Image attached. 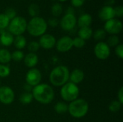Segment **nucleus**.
Instances as JSON below:
<instances>
[{
	"mask_svg": "<svg viewBox=\"0 0 123 122\" xmlns=\"http://www.w3.org/2000/svg\"><path fill=\"white\" fill-rule=\"evenodd\" d=\"M33 99L43 104L51 103L54 99V91L53 88L46 83H40L33 87L32 90Z\"/></svg>",
	"mask_w": 123,
	"mask_h": 122,
	"instance_id": "1",
	"label": "nucleus"
},
{
	"mask_svg": "<svg viewBox=\"0 0 123 122\" xmlns=\"http://www.w3.org/2000/svg\"><path fill=\"white\" fill-rule=\"evenodd\" d=\"M69 74V70L66 66H57L54 68L50 73V82L54 86H62L68 81Z\"/></svg>",
	"mask_w": 123,
	"mask_h": 122,
	"instance_id": "2",
	"label": "nucleus"
},
{
	"mask_svg": "<svg viewBox=\"0 0 123 122\" xmlns=\"http://www.w3.org/2000/svg\"><path fill=\"white\" fill-rule=\"evenodd\" d=\"M48 28L47 21L41 17H32L27 22V30L32 37H40L45 34Z\"/></svg>",
	"mask_w": 123,
	"mask_h": 122,
	"instance_id": "3",
	"label": "nucleus"
},
{
	"mask_svg": "<svg viewBox=\"0 0 123 122\" xmlns=\"http://www.w3.org/2000/svg\"><path fill=\"white\" fill-rule=\"evenodd\" d=\"M89 111V104L83 99H76L68 104V112L76 119L83 118L86 115Z\"/></svg>",
	"mask_w": 123,
	"mask_h": 122,
	"instance_id": "4",
	"label": "nucleus"
},
{
	"mask_svg": "<svg viewBox=\"0 0 123 122\" xmlns=\"http://www.w3.org/2000/svg\"><path fill=\"white\" fill-rule=\"evenodd\" d=\"M60 93L61 98L64 101L71 102L78 99L79 95V88L77 85L71 82H67L61 86Z\"/></svg>",
	"mask_w": 123,
	"mask_h": 122,
	"instance_id": "5",
	"label": "nucleus"
},
{
	"mask_svg": "<svg viewBox=\"0 0 123 122\" xmlns=\"http://www.w3.org/2000/svg\"><path fill=\"white\" fill-rule=\"evenodd\" d=\"M27 22L24 17L17 16L10 20L8 25V31L12 35H22V34L27 30Z\"/></svg>",
	"mask_w": 123,
	"mask_h": 122,
	"instance_id": "6",
	"label": "nucleus"
},
{
	"mask_svg": "<svg viewBox=\"0 0 123 122\" xmlns=\"http://www.w3.org/2000/svg\"><path fill=\"white\" fill-rule=\"evenodd\" d=\"M123 29V23L120 20L113 18L105 22L104 24V30L106 33H109L111 35H117L121 32Z\"/></svg>",
	"mask_w": 123,
	"mask_h": 122,
	"instance_id": "7",
	"label": "nucleus"
},
{
	"mask_svg": "<svg viewBox=\"0 0 123 122\" xmlns=\"http://www.w3.org/2000/svg\"><path fill=\"white\" fill-rule=\"evenodd\" d=\"M94 52L95 56L99 60H105L110 55V47L106 42L101 41L96 44L94 48Z\"/></svg>",
	"mask_w": 123,
	"mask_h": 122,
	"instance_id": "8",
	"label": "nucleus"
},
{
	"mask_svg": "<svg viewBox=\"0 0 123 122\" xmlns=\"http://www.w3.org/2000/svg\"><path fill=\"white\" fill-rule=\"evenodd\" d=\"M14 91L7 86H3L0 87V102L4 105L11 104L14 100Z\"/></svg>",
	"mask_w": 123,
	"mask_h": 122,
	"instance_id": "9",
	"label": "nucleus"
},
{
	"mask_svg": "<svg viewBox=\"0 0 123 122\" xmlns=\"http://www.w3.org/2000/svg\"><path fill=\"white\" fill-rule=\"evenodd\" d=\"M42 79V75L40 71L37 68H31L28 70L25 76V81L27 85L35 87L40 84Z\"/></svg>",
	"mask_w": 123,
	"mask_h": 122,
	"instance_id": "10",
	"label": "nucleus"
},
{
	"mask_svg": "<svg viewBox=\"0 0 123 122\" xmlns=\"http://www.w3.org/2000/svg\"><path fill=\"white\" fill-rule=\"evenodd\" d=\"M77 19L75 14H66L63 16L59 24L61 28L65 31H71L72 30L76 25Z\"/></svg>",
	"mask_w": 123,
	"mask_h": 122,
	"instance_id": "11",
	"label": "nucleus"
},
{
	"mask_svg": "<svg viewBox=\"0 0 123 122\" xmlns=\"http://www.w3.org/2000/svg\"><path fill=\"white\" fill-rule=\"evenodd\" d=\"M55 47L60 52H66L73 47V39L69 36H63L56 40Z\"/></svg>",
	"mask_w": 123,
	"mask_h": 122,
	"instance_id": "12",
	"label": "nucleus"
},
{
	"mask_svg": "<svg viewBox=\"0 0 123 122\" xmlns=\"http://www.w3.org/2000/svg\"><path fill=\"white\" fill-rule=\"evenodd\" d=\"M40 47H43L45 50H50L55 46L56 39L55 37L50 34H44L40 37L38 42Z\"/></svg>",
	"mask_w": 123,
	"mask_h": 122,
	"instance_id": "13",
	"label": "nucleus"
},
{
	"mask_svg": "<svg viewBox=\"0 0 123 122\" xmlns=\"http://www.w3.org/2000/svg\"><path fill=\"white\" fill-rule=\"evenodd\" d=\"M98 15L99 19L104 22H107L110 19H112L115 17L114 7L112 6L105 5L99 10Z\"/></svg>",
	"mask_w": 123,
	"mask_h": 122,
	"instance_id": "14",
	"label": "nucleus"
},
{
	"mask_svg": "<svg viewBox=\"0 0 123 122\" xmlns=\"http://www.w3.org/2000/svg\"><path fill=\"white\" fill-rule=\"evenodd\" d=\"M14 35H12L9 31L6 29H0V43L5 46L8 47L13 44L14 42Z\"/></svg>",
	"mask_w": 123,
	"mask_h": 122,
	"instance_id": "15",
	"label": "nucleus"
},
{
	"mask_svg": "<svg viewBox=\"0 0 123 122\" xmlns=\"http://www.w3.org/2000/svg\"><path fill=\"white\" fill-rule=\"evenodd\" d=\"M84 78V73L79 68H76L72 70L69 74V80L70 82L77 85L83 81Z\"/></svg>",
	"mask_w": 123,
	"mask_h": 122,
	"instance_id": "16",
	"label": "nucleus"
},
{
	"mask_svg": "<svg viewBox=\"0 0 123 122\" xmlns=\"http://www.w3.org/2000/svg\"><path fill=\"white\" fill-rule=\"evenodd\" d=\"M25 65L30 68H33L38 63V56L34 52H29L24 57Z\"/></svg>",
	"mask_w": 123,
	"mask_h": 122,
	"instance_id": "17",
	"label": "nucleus"
},
{
	"mask_svg": "<svg viewBox=\"0 0 123 122\" xmlns=\"http://www.w3.org/2000/svg\"><path fill=\"white\" fill-rule=\"evenodd\" d=\"M92 23V17L90 14L84 13L82 14L77 19L76 24L81 27H90V25Z\"/></svg>",
	"mask_w": 123,
	"mask_h": 122,
	"instance_id": "18",
	"label": "nucleus"
},
{
	"mask_svg": "<svg viewBox=\"0 0 123 122\" xmlns=\"http://www.w3.org/2000/svg\"><path fill=\"white\" fill-rule=\"evenodd\" d=\"M93 30L90 27H81L78 32V35L80 38L84 40H87L90 39L93 35Z\"/></svg>",
	"mask_w": 123,
	"mask_h": 122,
	"instance_id": "19",
	"label": "nucleus"
},
{
	"mask_svg": "<svg viewBox=\"0 0 123 122\" xmlns=\"http://www.w3.org/2000/svg\"><path fill=\"white\" fill-rule=\"evenodd\" d=\"M15 47L20 50L23 48H25V47L27 45V40L26 38L23 36V35H18L16 36L14 38V42H13Z\"/></svg>",
	"mask_w": 123,
	"mask_h": 122,
	"instance_id": "20",
	"label": "nucleus"
},
{
	"mask_svg": "<svg viewBox=\"0 0 123 122\" xmlns=\"http://www.w3.org/2000/svg\"><path fill=\"white\" fill-rule=\"evenodd\" d=\"M12 60L10 52L4 48L0 49V64L5 65L9 63Z\"/></svg>",
	"mask_w": 123,
	"mask_h": 122,
	"instance_id": "21",
	"label": "nucleus"
},
{
	"mask_svg": "<svg viewBox=\"0 0 123 122\" xmlns=\"http://www.w3.org/2000/svg\"><path fill=\"white\" fill-rule=\"evenodd\" d=\"M68 105L63 101H60L55 104L54 106V110L57 114H63L66 112H68Z\"/></svg>",
	"mask_w": 123,
	"mask_h": 122,
	"instance_id": "22",
	"label": "nucleus"
},
{
	"mask_svg": "<svg viewBox=\"0 0 123 122\" xmlns=\"http://www.w3.org/2000/svg\"><path fill=\"white\" fill-rule=\"evenodd\" d=\"M19 100L22 104H29L32 101L33 96L32 95V93L30 92H24L19 96Z\"/></svg>",
	"mask_w": 123,
	"mask_h": 122,
	"instance_id": "23",
	"label": "nucleus"
},
{
	"mask_svg": "<svg viewBox=\"0 0 123 122\" xmlns=\"http://www.w3.org/2000/svg\"><path fill=\"white\" fill-rule=\"evenodd\" d=\"M27 11L30 17H37L40 14V7L37 4L35 3H32L29 5Z\"/></svg>",
	"mask_w": 123,
	"mask_h": 122,
	"instance_id": "24",
	"label": "nucleus"
},
{
	"mask_svg": "<svg viewBox=\"0 0 123 122\" xmlns=\"http://www.w3.org/2000/svg\"><path fill=\"white\" fill-rule=\"evenodd\" d=\"M63 12V6L60 3H55L51 6V14L54 17H59Z\"/></svg>",
	"mask_w": 123,
	"mask_h": 122,
	"instance_id": "25",
	"label": "nucleus"
},
{
	"mask_svg": "<svg viewBox=\"0 0 123 122\" xmlns=\"http://www.w3.org/2000/svg\"><path fill=\"white\" fill-rule=\"evenodd\" d=\"M106 32L104 30V29H97L94 32H93V37L94 38L97 40L101 42L106 37Z\"/></svg>",
	"mask_w": 123,
	"mask_h": 122,
	"instance_id": "26",
	"label": "nucleus"
},
{
	"mask_svg": "<svg viewBox=\"0 0 123 122\" xmlns=\"http://www.w3.org/2000/svg\"><path fill=\"white\" fill-rule=\"evenodd\" d=\"M110 47H116L120 43V38L117 35H110L107 38V41L106 42Z\"/></svg>",
	"mask_w": 123,
	"mask_h": 122,
	"instance_id": "27",
	"label": "nucleus"
},
{
	"mask_svg": "<svg viewBox=\"0 0 123 122\" xmlns=\"http://www.w3.org/2000/svg\"><path fill=\"white\" fill-rule=\"evenodd\" d=\"M9 22L10 20L4 13L0 14V29H6L8 27Z\"/></svg>",
	"mask_w": 123,
	"mask_h": 122,
	"instance_id": "28",
	"label": "nucleus"
},
{
	"mask_svg": "<svg viewBox=\"0 0 123 122\" xmlns=\"http://www.w3.org/2000/svg\"><path fill=\"white\" fill-rule=\"evenodd\" d=\"M24 57H25V55H24L23 52L21 50H19L14 51L11 54L12 60H13L16 62H19V61L22 60L24 59Z\"/></svg>",
	"mask_w": 123,
	"mask_h": 122,
	"instance_id": "29",
	"label": "nucleus"
},
{
	"mask_svg": "<svg viewBox=\"0 0 123 122\" xmlns=\"http://www.w3.org/2000/svg\"><path fill=\"white\" fill-rule=\"evenodd\" d=\"M122 104L118 101H113L109 104V110L112 112H117L120 110Z\"/></svg>",
	"mask_w": 123,
	"mask_h": 122,
	"instance_id": "30",
	"label": "nucleus"
},
{
	"mask_svg": "<svg viewBox=\"0 0 123 122\" xmlns=\"http://www.w3.org/2000/svg\"><path fill=\"white\" fill-rule=\"evenodd\" d=\"M10 68L6 65L0 64V78H6L10 74Z\"/></svg>",
	"mask_w": 123,
	"mask_h": 122,
	"instance_id": "31",
	"label": "nucleus"
},
{
	"mask_svg": "<svg viewBox=\"0 0 123 122\" xmlns=\"http://www.w3.org/2000/svg\"><path fill=\"white\" fill-rule=\"evenodd\" d=\"M86 44V41L80 38L79 37H76L73 39V47L76 48H82L84 47Z\"/></svg>",
	"mask_w": 123,
	"mask_h": 122,
	"instance_id": "32",
	"label": "nucleus"
},
{
	"mask_svg": "<svg viewBox=\"0 0 123 122\" xmlns=\"http://www.w3.org/2000/svg\"><path fill=\"white\" fill-rule=\"evenodd\" d=\"M40 47L38 42H36V41H32L29 42V44L27 45V49L30 51V52L35 53V52H37L40 49Z\"/></svg>",
	"mask_w": 123,
	"mask_h": 122,
	"instance_id": "33",
	"label": "nucleus"
},
{
	"mask_svg": "<svg viewBox=\"0 0 123 122\" xmlns=\"http://www.w3.org/2000/svg\"><path fill=\"white\" fill-rule=\"evenodd\" d=\"M4 14L9 18V20H12V19H14L15 17H17V12H16V10H15L14 8H12V7H9V8H7V9L5 10V12H4Z\"/></svg>",
	"mask_w": 123,
	"mask_h": 122,
	"instance_id": "34",
	"label": "nucleus"
},
{
	"mask_svg": "<svg viewBox=\"0 0 123 122\" xmlns=\"http://www.w3.org/2000/svg\"><path fill=\"white\" fill-rule=\"evenodd\" d=\"M47 24H48V25L50 26L51 27H58V24H59V20L58 19L57 17H50V18L48 20Z\"/></svg>",
	"mask_w": 123,
	"mask_h": 122,
	"instance_id": "35",
	"label": "nucleus"
},
{
	"mask_svg": "<svg viewBox=\"0 0 123 122\" xmlns=\"http://www.w3.org/2000/svg\"><path fill=\"white\" fill-rule=\"evenodd\" d=\"M115 54L120 58H123V45L122 44H119L115 47Z\"/></svg>",
	"mask_w": 123,
	"mask_h": 122,
	"instance_id": "36",
	"label": "nucleus"
},
{
	"mask_svg": "<svg viewBox=\"0 0 123 122\" xmlns=\"http://www.w3.org/2000/svg\"><path fill=\"white\" fill-rule=\"evenodd\" d=\"M85 1L86 0H71V3L74 7H81L84 4Z\"/></svg>",
	"mask_w": 123,
	"mask_h": 122,
	"instance_id": "37",
	"label": "nucleus"
},
{
	"mask_svg": "<svg viewBox=\"0 0 123 122\" xmlns=\"http://www.w3.org/2000/svg\"><path fill=\"white\" fill-rule=\"evenodd\" d=\"M115 9V17L117 16V17H122L123 16V6L120 5L114 8Z\"/></svg>",
	"mask_w": 123,
	"mask_h": 122,
	"instance_id": "38",
	"label": "nucleus"
},
{
	"mask_svg": "<svg viewBox=\"0 0 123 122\" xmlns=\"http://www.w3.org/2000/svg\"><path fill=\"white\" fill-rule=\"evenodd\" d=\"M117 98H118V101L120 103V104H123V87H121L118 91V93H117Z\"/></svg>",
	"mask_w": 123,
	"mask_h": 122,
	"instance_id": "39",
	"label": "nucleus"
},
{
	"mask_svg": "<svg viewBox=\"0 0 123 122\" xmlns=\"http://www.w3.org/2000/svg\"><path fill=\"white\" fill-rule=\"evenodd\" d=\"M66 14H75V11L74 7L72 6H69L68 7L67 10H66Z\"/></svg>",
	"mask_w": 123,
	"mask_h": 122,
	"instance_id": "40",
	"label": "nucleus"
},
{
	"mask_svg": "<svg viewBox=\"0 0 123 122\" xmlns=\"http://www.w3.org/2000/svg\"><path fill=\"white\" fill-rule=\"evenodd\" d=\"M25 90L26 91L25 92H30L31 90H32V86H29V85H26V86H25Z\"/></svg>",
	"mask_w": 123,
	"mask_h": 122,
	"instance_id": "41",
	"label": "nucleus"
},
{
	"mask_svg": "<svg viewBox=\"0 0 123 122\" xmlns=\"http://www.w3.org/2000/svg\"><path fill=\"white\" fill-rule=\"evenodd\" d=\"M115 2V0H107L106 1V5H108V6H112Z\"/></svg>",
	"mask_w": 123,
	"mask_h": 122,
	"instance_id": "42",
	"label": "nucleus"
},
{
	"mask_svg": "<svg viewBox=\"0 0 123 122\" xmlns=\"http://www.w3.org/2000/svg\"><path fill=\"white\" fill-rule=\"evenodd\" d=\"M59 1H61V2H64V1H67V0H58Z\"/></svg>",
	"mask_w": 123,
	"mask_h": 122,
	"instance_id": "43",
	"label": "nucleus"
},
{
	"mask_svg": "<svg viewBox=\"0 0 123 122\" xmlns=\"http://www.w3.org/2000/svg\"><path fill=\"white\" fill-rule=\"evenodd\" d=\"M0 85H1V81H0Z\"/></svg>",
	"mask_w": 123,
	"mask_h": 122,
	"instance_id": "44",
	"label": "nucleus"
}]
</instances>
